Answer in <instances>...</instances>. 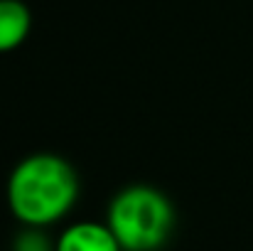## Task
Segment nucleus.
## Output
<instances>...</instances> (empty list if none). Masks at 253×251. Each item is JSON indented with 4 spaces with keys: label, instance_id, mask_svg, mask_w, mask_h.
<instances>
[{
    "label": "nucleus",
    "instance_id": "obj_2",
    "mask_svg": "<svg viewBox=\"0 0 253 251\" xmlns=\"http://www.w3.org/2000/svg\"><path fill=\"white\" fill-rule=\"evenodd\" d=\"M106 224L123 251H155L168 242L174 212L155 187L133 185L113 197Z\"/></svg>",
    "mask_w": 253,
    "mask_h": 251
},
{
    "label": "nucleus",
    "instance_id": "obj_1",
    "mask_svg": "<svg viewBox=\"0 0 253 251\" xmlns=\"http://www.w3.org/2000/svg\"><path fill=\"white\" fill-rule=\"evenodd\" d=\"M79 180L74 167L52 153L25 158L7 180V204L15 219L27 227L59 222L77 202Z\"/></svg>",
    "mask_w": 253,
    "mask_h": 251
},
{
    "label": "nucleus",
    "instance_id": "obj_3",
    "mask_svg": "<svg viewBox=\"0 0 253 251\" xmlns=\"http://www.w3.org/2000/svg\"><path fill=\"white\" fill-rule=\"evenodd\" d=\"M54 251H123L108 224L101 222H77L64 229L57 239Z\"/></svg>",
    "mask_w": 253,
    "mask_h": 251
},
{
    "label": "nucleus",
    "instance_id": "obj_4",
    "mask_svg": "<svg viewBox=\"0 0 253 251\" xmlns=\"http://www.w3.org/2000/svg\"><path fill=\"white\" fill-rule=\"evenodd\" d=\"M30 10L20 0H0V52L20 47L30 35Z\"/></svg>",
    "mask_w": 253,
    "mask_h": 251
},
{
    "label": "nucleus",
    "instance_id": "obj_5",
    "mask_svg": "<svg viewBox=\"0 0 253 251\" xmlns=\"http://www.w3.org/2000/svg\"><path fill=\"white\" fill-rule=\"evenodd\" d=\"M12 251H54V247L47 242V237H42L40 232H22L17 239H15V247Z\"/></svg>",
    "mask_w": 253,
    "mask_h": 251
}]
</instances>
